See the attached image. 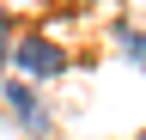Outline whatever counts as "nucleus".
I'll return each instance as SVG.
<instances>
[{
	"instance_id": "obj_1",
	"label": "nucleus",
	"mask_w": 146,
	"mask_h": 140,
	"mask_svg": "<svg viewBox=\"0 0 146 140\" xmlns=\"http://www.w3.org/2000/svg\"><path fill=\"white\" fill-rule=\"evenodd\" d=\"M25 61H31V67H61V61H55V49H49V43H31V49H25Z\"/></svg>"
}]
</instances>
